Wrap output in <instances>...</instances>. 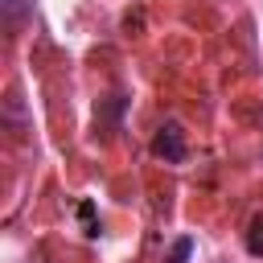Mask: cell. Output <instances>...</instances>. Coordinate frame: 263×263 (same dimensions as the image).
I'll list each match as a JSON object with an SVG mask.
<instances>
[{"label": "cell", "mask_w": 263, "mask_h": 263, "mask_svg": "<svg viewBox=\"0 0 263 263\" xmlns=\"http://www.w3.org/2000/svg\"><path fill=\"white\" fill-rule=\"evenodd\" d=\"M152 152H156L160 160H168V164H181V160H185V132H181L177 123H164V127L152 136Z\"/></svg>", "instance_id": "cell-1"}, {"label": "cell", "mask_w": 263, "mask_h": 263, "mask_svg": "<svg viewBox=\"0 0 263 263\" xmlns=\"http://www.w3.org/2000/svg\"><path fill=\"white\" fill-rule=\"evenodd\" d=\"M247 251L251 255H263V214H255L251 226H247Z\"/></svg>", "instance_id": "cell-2"}, {"label": "cell", "mask_w": 263, "mask_h": 263, "mask_svg": "<svg viewBox=\"0 0 263 263\" xmlns=\"http://www.w3.org/2000/svg\"><path fill=\"white\" fill-rule=\"evenodd\" d=\"M189 255H193V238H189V234H181V238L173 242V255H168V263H189Z\"/></svg>", "instance_id": "cell-3"}, {"label": "cell", "mask_w": 263, "mask_h": 263, "mask_svg": "<svg viewBox=\"0 0 263 263\" xmlns=\"http://www.w3.org/2000/svg\"><path fill=\"white\" fill-rule=\"evenodd\" d=\"M25 12H29V0H4V16H8V25H21Z\"/></svg>", "instance_id": "cell-4"}]
</instances>
